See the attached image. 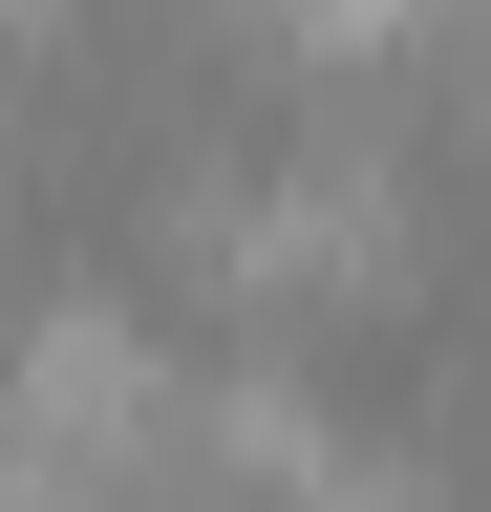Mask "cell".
I'll list each match as a JSON object with an SVG mask.
<instances>
[{
  "label": "cell",
  "instance_id": "cell-1",
  "mask_svg": "<svg viewBox=\"0 0 491 512\" xmlns=\"http://www.w3.org/2000/svg\"><path fill=\"white\" fill-rule=\"evenodd\" d=\"M406 64H427V128H491V0H427Z\"/></svg>",
  "mask_w": 491,
  "mask_h": 512
},
{
  "label": "cell",
  "instance_id": "cell-2",
  "mask_svg": "<svg viewBox=\"0 0 491 512\" xmlns=\"http://www.w3.org/2000/svg\"><path fill=\"white\" fill-rule=\"evenodd\" d=\"M257 22H278L299 64H342V86H363V64H385V43L427 22V0H257Z\"/></svg>",
  "mask_w": 491,
  "mask_h": 512
},
{
  "label": "cell",
  "instance_id": "cell-3",
  "mask_svg": "<svg viewBox=\"0 0 491 512\" xmlns=\"http://www.w3.org/2000/svg\"><path fill=\"white\" fill-rule=\"evenodd\" d=\"M43 22H86V0H0V64H22V43H43Z\"/></svg>",
  "mask_w": 491,
  "mask_h": 512
},
{
  "label": "cell",
  "instance_id": "cell-4",
  "mask_svg": "<svg viewBox=\"0 0 491 512\" xmlns=\"http://www.w3.org/2000/svg\"><path fill=\"white\" fill-rule=\"evenodd\" d=\"M0 150H22V64H0Z\"/></svg>",
  "mask_w": 491,
  "mask_h": 512
}]
</instances>
